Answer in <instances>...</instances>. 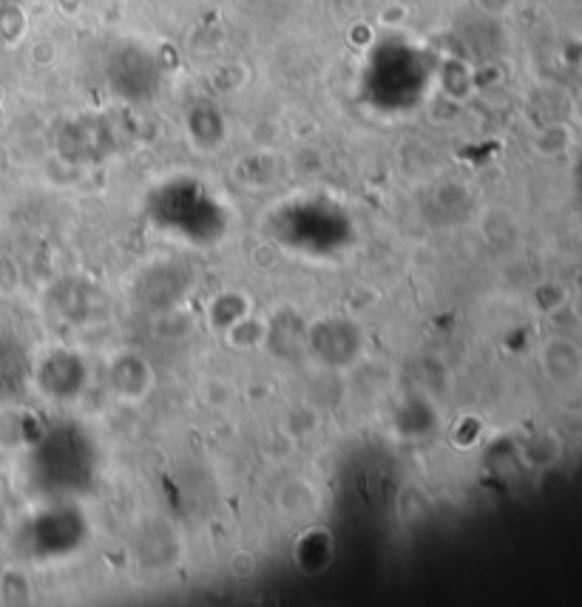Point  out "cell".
I'll use <instances>...</instances> for the list:
<instances>
[{"mask_svg": "<svg viewBox=\"0 0 582 607\" xmlns=\"http://www.w3.org/2000/svg\"><path fill=\"white\" fill-rule=\"evenodd\" d=\"M580 111H582V103H580Z\"/></svg>", "mask_w": 582, "mask_h": 607, "instance_id": "cell-2", "label": "cell"}, {"mask_svg": "<svg viewBox=\"0 0 582 607\" xmlns=\"http://www.w3.org/2000/svg\"><path fill=\"white\" fill-rule=\"evenodd\" d=\"M546 372L557 386H568L582 375V355L571 341H551L546 347Z\"/></svg>", "mask_w": 582, "mask_h": 607, "instance_id": "cell-1", "label": "cell"}]
</instances>
